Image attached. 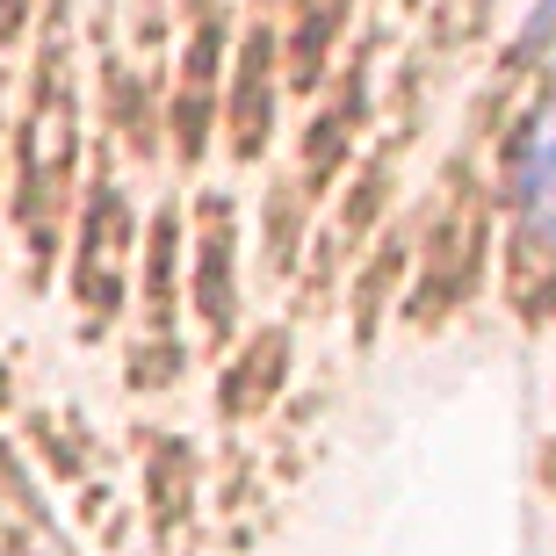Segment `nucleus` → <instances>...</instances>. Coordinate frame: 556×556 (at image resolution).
I'll return each mask as SVG.
<instances>
[{"mask_svg":"<svg viewBox=\"0 0 556 556\" xmlns=\"http://www.w3.org/2000/svg\"><path fill=\"white\" fill-rule=\"evenodd\" d=\"M549 37H556V0H542L535 22H528V51H535V43H549Z\"/></svg>","mask_w":556,"mask_h":556,"instance_id":"f03ea898","label":"nucleus"},{"mask_svg":"<svg viewBox=\"0 0 556 556\" xmlns=\"http://www.w3.org/2000/svg\"><path fill=\"white\" fill-rule=\"evenodd\" d=\"M514 217L535 247L556 253V94L528 116L514 144Z\"/></svg>","mask_w":556,"mask_h":556,"instance_id":"f257e3e1","label":"nucleus"}]
</instances>
